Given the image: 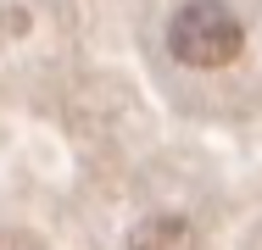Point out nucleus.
Masks as SVG:
<instances>
[{
    "label": "nucleus",
    "mask_w": 262,
    "mask_h": 250,
    "mask_svg": "<svg viewBox=\"0 0 262 250\" xmlns=\"http://www.w3.org/2000/svg\"><path fill=\"white\" fill-rule=\"evenodd\" d=\"M167 45L173 56L184 61V67H229L240 45H246V28H240V17L223 6V0H190L179 17H173V28H167Z\"/></svg>",
    "instance_id": "1"
},
{
    "label": "nucleus",
    "mask_w": 262,
    "mask_h": 250,
    "mask_svg": "<svg viewBox=\"0 0 262 250\" xmlns=\"http://www.w3.org/2000/svg\"><path fill=\"white\" fill-rule=\"evenodd\" d=\"M128 250H195V228L184 217H151L134 228Z\"/></svg>",
    "instance_id": "2"
}]
</instances>
